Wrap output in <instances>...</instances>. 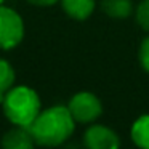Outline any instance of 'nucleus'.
I'll use <instances>...</instances> for the list:
<instances>
[{"label":"nucleus","mask_w":149,"mask_h":149,"mask_svg":"<svg viewBox=\"0 0 149 149\" xmlns=\"http://www.w3.org/2000/svg\"><path fill=\"white\" fill-rule=\"evenodd\" d=\"M74 117L64 106H53L37 116L27 128L40 146L55 148L59 146L74 132Z\"/></svg>","instance_id":"nucleus-1"},{"label":"nucleus","mask_w":149,"mask_h":149,"mask_svg":"<svg viewBox=\"0 0 149 149\" xmlns=\"http://www.w3.org/2000/svg\"><path fill=\"white\" fill-rule=\"evenodd\" d=\"M2 106L10 122L19 127H31L40 114V98L32 88L16 87L5 93Z\"/></svg>","instance_id":"nucleus-2"},{"label":"nucleus","mask_w":149,"mask_h":149,"mask_svg":"<svg viewBox=\"0 0 149 149\" xmlns=\"http://www.w3.org/2000/svg\"><path fill=\"white\" fill-rule=\"evenodd\" d=\"M24 37V23L15 10L0 5V48L10 50Z\"/></svg>","instance_id":"nucleus-3"},{"label":"nucleus","mask_w":149,"mask_h":149,"mask_svg":"<svg viewBox=\"0 0 149 149\" xmlns=\"http://www.w3.org/2000/svg\"><path fill=\"white\" fill-rule=\"evenodd\" d=\"M68 109L72 114L75 122H80V123L93 122L103 112L101 101L90 91H80V93L74 95L69 101Z\"/></svg>","instance_id":"nucleus-4"},{"label":"nucleus","mask_w":149,"mask_h":149,"mask_svg":"<svg viewBox=\"0 0 149 149\" xmlns=\"http://www.w3.org/2000/svg\"><path fill=\"white\" fill-rule=\"evenodd\" d=\"M85 146L88 149H119L120 141L114 130L104 125H93L85 133Z\"/></svg>","instance_id":"nucleus-5"},{"label":"nucleus","mask_w":149,"mask_h":149,"mask_svg":"<svg viewBox=\"0 0 149 149\" xmlns=\"http://www.w3.org/2000/svg\"><path fill=\"white\" fill-rule=\"evenodd\" d=\"M36 144V139L27 127L16 125V128L8 130L2 138L3 149H34Z\"/></svg>","instance_id":"nucleus-6"},{"label":"nucleus","mask_w":149,"mask_h":149,"mask_svg":"<svg viewBox=\"0 0 149 149\" xmlns=\"http://www.w3.org/2000/svg\"><path fill=\"white\" fill-rule=\"evenodd\" d=\"M63 8L71 18L84 21L93 13L95 0H61Z\"/></svg>","instance_id":"nucleus-7"},{"label":"nucleus","mask_w":149,"mask_h":149,"mask_svg":"<svg viewBox=\"0 0 149 149\" xmlns=\"http://www.w3.org/2000/svg\"><path fill=\"white\" fill-rule=\"evenodd\" d=\"M101 7L104 13L114 19H125L133 11L132 0H103Z\"/></svg>","instance_id":"nucleus-8"},{"label":"nucleus","mask_w":149,"mask_h":149,"mask_svg":"<svg viewBox=\"0 0 149 149\" xmlns=\"http://www.w3.org/2000/svg\"><path fill=\"white\" fill-rule=\"evenodd\" d=\"M132 139L138 148L149 149V116H141L133 123Z\"/></svg>","instance_id":"nucleus-9"},{"label":"nucleus","mask_w":149,"mask_h":149,"mask_svg":"<svg viewBox=\"0 0 149 149\" xmlns=\"http://www.w3.org/2000/svg\"><path fill=\"white\" fill-rule=\"evenodd\" d=\"M15 84V71L8 61L0 58V104L3 103L5 93Z\"/></svg>","instance_id":"nucleus-10"},{"label":"nucleus","mask_w":149,"mask_h":149,"mask_svg":"<svg viewBox=\"0 0 149 149\" xmlns=\"http://www.w3.org/2000/svg\"><path fill=\"white\" fill-rule=\"evenodd\" d=\"M136 21L144 31L149 32V0H143L136 8Z\"/></svg>","instance_id":"nucleus-11"},{"label":"nucleus","mask_w":149,"mask_h":149,"mask_svg":"<svg viewBox=\"0 0 149 149\" xmlns=\"http://www.w3.org/2000/svg\"><path fill=\"white\" fill-rule=\"evenodd\" d=\"M139 61L146 72H149V37L143 40L141 47H139Z\"/></svg>","instance_id":"nucleus-12"},{"label":"nucleus","mask_w":149,"mask_h":149,"mask_svg":"<svg viewBox=\"0 0 149 149\" xmlns=\"http://www.w3.org/2000/svg\"><path fill=\"white\" fill-rule=\"evenodd\" d=\"M27 2L32 5H37V7H52L58 0H27Z\"/></svg>","instance_id":"nucleus-13"},{"label":"nucleus","mask_w":149,"mask_h":149,"mask_svg":"<svg viewBox=\"0 0 149 149\" xmlns=\"http://www.w3.org/2000/svg\"><path fill=\"white\" fill-rule=\"evenodd\" d=\"M2 3H3V0H0V5H2Z\"/></svg>","instance_id":"nucleus-14"}]
</instances>
